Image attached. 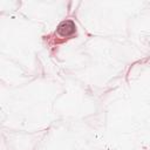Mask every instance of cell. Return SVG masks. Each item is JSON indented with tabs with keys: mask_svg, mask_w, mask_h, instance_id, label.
I'll use <instances>...</instances> for the list:
<instances>
[{
	"mask_svg": "<svg viewBox=\"0 0 150 150\" xmlns=\"http://www.w3.org/2000/svg\"><path fill=\"white\" fill-rule=\"evenodd\" d=\"M75 30H76V26H75V23L71 20L62 21L57 26V28H56V33L60 36H63V38H67V36L73 35L75 33Z\"/></svg>",
	"mask_w": 150,
	"mask_h": 150,
	"instance_id": "cell-1",
	"label": "cell"
}]
</instances>
